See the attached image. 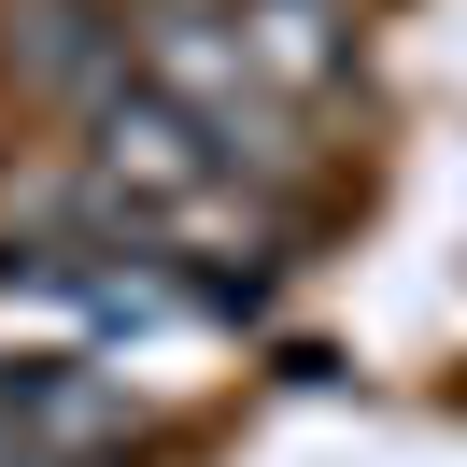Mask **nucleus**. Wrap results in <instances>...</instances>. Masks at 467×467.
<instances>
[{"label": "nucleus", "instance_id": "1", "mask_svg": "<svg viewBox=\"0 0 467 467\" xmlns=\"http://www.w3.org/2000/svg\"><path fill=\"white\" fill-rule=\"evenodd\" d=\"M0 71L86 114L99 86H128V29H114V0H15L0 15Z\"/></svg>", "mask_w": 467, "mask_h": 467}]
</instances>
